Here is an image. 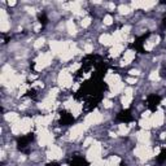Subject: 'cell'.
<instances>
[{"mask_svg": "<svg viewBox=\"0 0 166 166\" xmlns=\"http://www.w3.org/2000/svg\"><path fill=\"white\" fill-rule=\"evenodd\" d=\"M7 4L9 5V7H15V5H17V1H8Z\"/></svg>", "mask_w": 166, "mask_h": 166, "instance_id": "obj_1", "label": "cell"}]
</instances>
